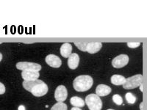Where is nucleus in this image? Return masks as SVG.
I'll use <instances>...</instances> for the list:
<instances>
[{
  "mask_svg": "<svg viewBox=\"0 0 147 110\" xmlns=\"http://www.w3.org/2000/svg\"><path fill=\"white\" fill-rule=\"evenodd\" d=\"M24 88L30 92L34 96L41 97L48 93V86L43 81L37 79L34 81H24L22 83Z\"/></svg>",
  "mask_w": 147,
  "mask_h": 110,
  "instance_id": "obj_1",
  "label": "nucleus"
},
{
  "mask_svg": "<svg viewBox=\"0 0 147 110\" xmlns=\"http://www.w3.org/2000/svg\"><path fill=\"white\" fill-rule=\"evenodd\" d=\"M94 80L90 76L82 75L76 77L73 82L74 89L77 92H85L93 86Z\"/></svg>",
  "mask_w": 147,
  "mask_h": 110,
  "instance_id": "obj_2",
  "label": "nucleus"
},
{
  "mask_svg": "<svg viewBox=\"0 0 147 110\" xmlns=\"http://www.w3.org/2000/svg\"><path fill=\"white\" fill-rule=\"evenodd\" d=\"M85 103L87 104L89 110H101L102 108V101L96 94H90L85 98Z\"/></svg>",
  "mask_w": 147,
  "mask_h": 110,
  "instance_id": "obj_3",
  "label": "nucleus"
},
{
  "mask_svg": "<svg viewBox=\"0 0 147 110\" xmlns=\"http://www.w3.org/2000/svg\"><path fill=\"white\" fill-rule=\"evenodd\" d=\"M143 82V76L141 74H137L133 76L126 78L124 84L122 86L126 90H132L138 87Z\"/></svg>",
  "mask_w": 147,
  "mask_h": 110,
  "instance_id": "obj_4",
  "label": "nucleus"
},
{
  "mask_svg": "<svg viewBox=\"0 0 147 110\" xmlns=\"http://www.w3.org/2000/svg\"><path fill=\"white\" fill-rule=\"evenodd\" d=\"M16 68L24 70H35V71H40L41 70V65L38 63L29 62H19L16 64Z\"/></svg>",
  "mask_w": 147,
  "mask_h": 110,
  "instance_id": "obj_5",
  "label": "nucleus"
},
{
  "mask_svg": "<svg viewBox=\"0 0 147 110\" xmlns=\"http://www.w3.org/2000/svg\"><path fill=\"white\" fill-rule=\"evenodd\" d=\"M129 62V57L127 54H120L112 60L113 67L115 68H121Z\"/></svg>",
  "mask_w": 147,
  "mask_h": 110,
  "instance_id": "obj_6",
  "label": "nucleus"
},
{
  "mask_svg": "<svg viewBox=\"0 0 147 110\" xmlns=\"http://www.w3.org/2000/svg\"><path fill=\"white\" fill-rule=\"evenodd\" d=\"M68 97V90L64 85H60L55 92V99L57 102H63Z\"/></svg>",
  "mask_w": 147,
  "mask_h": 110,
  "instance_id": "obj_7",
  "label": "nucleus"
},
{
  "mask_svg": "<svg viewBox=\"0 0 147 110\" xmlns=\"http://www.w3.org/2000/svg\"><path fill=\"white\" fill-rule=\"evenodd\" d=\"M45 61L47 65H49L50 67H52V68H60L62 65V61L60 59V57L55 54L47 55L46 57Z\"/></svg>",
  "mask_w": 147,
  "mask_h": 110,
  "instance_id": "obj_8",
  "label": "nucleus"
},
{
  "mask_svg": "<svg viewBox=\"0 0 147 110\" xmlns=\"http://www.w3.org/2000/svg\"><path fill=\"white\" fill-rule=\"evenodd\" d=\"M40 73L35 70H24L22 72V77L24 81H34L38 79Z\"/></svg>",
  "mask_w": 147,
  "mask_h": 110,
  "instance_id": "obj_9",
  "label": "nucleus"
},
{
  "mask_svg": "<svg viewBox=\"0 0 147 110\" xmlns=\"http://www.w3.org/2000/svg\"><path fill=\"white\" fill-rule=\"evenodd\" d=\"M80 63V57L76 53H73L68 57V66L70 69L74 70L78 67Z\"/></svg>",
  "mask_w": 147,
  "mask_h": 110,
  "instance_id": "obj_10",
  "label": "nucleus"
},
{
  "mask_svg": "<svg viewBox=\"0 0 147 110\" xmlns=\"http://www.w3.org/2000/svg\"><path fill=\"white\" fill-rule=\"evenodd\" d=\"M111 93V88L106 85H99L96 88V95L99 97L107 96Z\"/></svg>",
  "mask_w": 147,
  "mask_h": 110,
  "instance_id": "obj_11",
  "label": "nucleus"
},
{
  "mask_svg": "<svg viewBox=\"0 0 147 110\" xmlns=\"http://www.w3.org/2000/svg\"><path fill=\"white\" fill-rule=\"evenodd\" d=\"M102 47V43L99 42H90L88 43L87 47H86V52L89 54H95L99 52Z\"/></svg>",
  "mask_w": 147,
  "mask_h": 110,
  "instance_id": "obj_12",
  "label": "nucleus"
},
{
  "mask_svg": "<svg viewBox=\"0 0 147 110\" xmlns=\"http://www.w3.org/2000/svg\"><path fill=\"white\" fill-rule=\"evenodd\" d=\"M71 52L72 46L70 44L65 43V44H63L60 47V54L65 58H68L71 54Z\"/></svg>",
  "mask_w": 147,
  "mask_h": 110,
  "instance_id": "obj_13",
  "label": "nucleus"
},
{
  "mask_svg": "<svg viewBox=\"0 0 147 110\" xmlns=\"http://www.w3.org/2000/svg\"><path fill=\"white\" fill-rule=\"evenodd\" d=\"M70 103L73 107H78V108L83 107L85 104V101L78 96L72 97L71 99H70Z\"/></svg>",
  "mask_w": 147,
  "mask_h": 110,
  "instance_id": "obj_14",
  "label": "nucleus"
},
{
  "mask_svg": "<svg viewBox=\"0 0 147 110\" xmlns=\"http://www.w3.org/2000/svg\"><path fill=\"white\" fill-rule=\"evenodd\" d=\"M111 83L114 85H123L124 84L126 81V78L124 77L123 76L118 75V74H115V75L112 76L111 77Z\"/></svg>",
  "mask_w": 147,
  "mask_h": 110,
  "instance_id": "obj_15",
  "label": "nucleus"
},
{
  "mask_svg": "<svg viewBox=\"0 0 147 110\" xmlns=\"http://www.w3.org/2000/svg\"><path fill=\"white\" fill-rule=\"evenodd\" d=\"M51 110H68V107L63 102H57L51 108Z\"/></svg>",
  "mask_w": 147,
  "mask_h": 110,
  "instance_id": "obj_16",
  "label": "nucleus"
},
{
  "mask_svg": "<svg viewBox=\"0 0 147 110\" xmlns=\"http://www.w3.org/2000/svg\"><path fill=\"white\" fill-rule=\"evenodd\" d=\"M125 98L127 103H129V104H133V103H136V97L131 93H127L125 95Z\"/></svg>",
  "mask_w": 147,
  "mask_h": 110,
  "instance_id": "obj_17",
  "label": "nucleus"
},
{
  "mask_svg": "<svg viewBox=\"0 0 147 110\" xmlns=\"http://www.w3.org/2000/svg\"><path fill=\"white\" fill-rule=\"evenodd\" d=\"M74 45L77 47L82 52H86V47L88 45V42H79V43H74Z\"/></svg>",
  "mask_w": 147,
  "mask_h": 110,
  "instance_id": "obj_18",
  "label": "nucleus"
},
{
  "mask_svg": "<svg viewBox=\"0 0 147 110\" xmlns=\"http://www.w3.org/2000/svg\"><path fill=\"white\" fill-rule=\"evenodd\" d=\"M113 101L118 106H121V104H123V99H122V97L121 95H119V94H115L113 96Z\"/></svg>",
  "mask_w": 147,
  "mask_h": 110,
  "instance_id": "obj_19",
  "label": "nucleus"
},
{
  "mask_svg": "<svg viewBox=\"0 0 147 110\" xmlns=\"http://www.w3.org/2000/svg\"><path fill=\"white\" fill-rule=\"evenodd\" d=\"M140 45L139 42H129L127 43V46L131 48H136Z\"/></svg>",
  "mask_w": 147,
  "mask_h": 110,
  "instance_id": "obj_20",
  "label": "nucleus"
},
{
  "mask_svg": "<svg viewBox=\"0 0 147 110\" xmlns=\"http://www.w3.org/2000/svg\"><path fill=\"white\" fill-rule=\"evenodd\" d=\"M5 93V85L0 82V95H3Z\"/></svg>",
  "mask_w": 147,
  "mask_h": 110,
  "instance_id": "obj_21",
  "label": "nucleus"
},
{
  "mask_svg": "<svg viewBox=\"0 0 147 110\" xmlns=\"http://www.w3.org/2000/svg\"><path fill=\"white\" fill-rule=\"evenodd\" d=\"M18 110H26L25 107H24V106H23V105H20L19 107H18Z\"/></svg>",
  "mask_w": 147,
  "mask_h": 110,
  "instance_id": "obj_22",
  "label": "nucleus"
},
{
  "mask_svg": "<svg viewBox=\"0 0 147 110\" xmlns=\"http://www.w3.org/2000/svg\"><path fill=\"white\" fill-rule=\"evenodd\" d=\"M140 109L144 110V103H143V102H141L140 104Z\"/></svg>",
  "mask_w": 147,
  "mask_h": 110,
  "instance_id": "obj_23",
  "label": "nucleus"
},
{
  "mask_svg": "<svg viewBox=\"0 0 147 110\" xmlns=\"http://www.w3.org/2000/svg\"><path fill=\"white\" fill-rule=\"evenodd\" d=\"M71 110H82L80 108H78V107H73V108H71Z\"/></svg>",
  "mask_w": 147,
  "mask_h": 110,
  "instance_id": "obj_24",
  "label": "nucleus"
},
{
  "mask_svg": "<svg viewBox=\"0 0 147 110\" xmlns=\"http://www.w3.org/2000/svg\"><path fill=\"white\" fill-rule=\"evenodd\" d=\"M139 87H140V91H141V92L144 91V90H143V84H141V85H140V86H139Z\"/></svg>",
  "mask_w": 147,
  "mask_h": 110,
  "instance_id": "obj_25",
  "label": "nucleus"
},
{
  "mask_svg": "<svg viewBox=\"0 0 147 110\" xmlns=\"http://www.w3.org/2000/svg\"><path fill=\"white\" fill-rule=\"evenodd\" d=\"M2 54L0 53V62L2 61Z\"/></svg>",
  "mask_w": 147,
  "mask_h": 110,
  "instance_id": "obj_26",
  "label": "nucleus"
},
{
  "mask_svg": "<svg viewBox=\"0 0 147 110\" xmlns=\"http://www.w3.org/2000/svg\"><path fill=\"white\" fill-rule=\"evenodd\" d=\"M107 110H114V109H107Z\"/></svg>",
  "mask_w": 147,
  "mask_h": 110,
  "instance_id": "obj_27",
  "label": "nucleus"
}]
</instances>
